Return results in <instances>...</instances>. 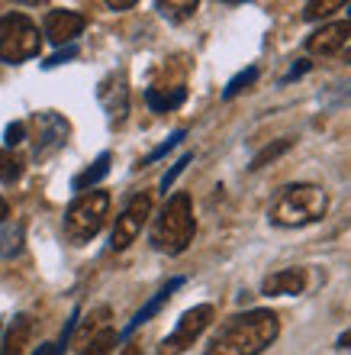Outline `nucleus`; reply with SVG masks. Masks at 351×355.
<instances>
[{
	"label": "nucleus",
	"mask_w": 351,
	"mask_h": 355,
	"mask_svg": "<svg viewBox=\"0 0 351 355\" xmlns=\"http://www.w3.org/2000/svg\"><path fill=\"white\" fill-rule=\"evenodd\" d=\"M306 284H309L306 268H280L261 281V294H268V297H296V294L306 291Z\"/></svg>",
	"instance_id": "obj_12"
},
{
	"label": "nucleus",
	"mask_w": 351,
	"mask_h": 355,
	"mask_svg": "<svg viewBox=\"0 0 351 355\" xmlns=\"http://www.w3.org/2000/svg\"><path fill=\"white\" fill-rule=\"evenodd\" d=\"M190 162H194V152H184V155H181V159H177L174 165H171V171H168V175L161 178V191H168V187L174 184V181H177V175H181V171H184L187 165H190Z\"/></svg>",
	"instance_id": "obj_26"
},
{
	"label": "nucleus",
	"mask_w": 351,
	"mask_h": 355,
	"mask_svg": "<svg viewBox=\"0 0 351 355\" xmlns=\"http://www.w3.org/2000/svg\"><path fill=\"white\" fill-rule=\"evenodd\" d=\"M74 55H78V46H65V49H62V52H55V55L48 58V62H46V68H55V65H65L68 58H74Z\"/></svg>",
	"instance_id": "obj_28"
},
{
	"label": "nucleus",
	"mask_w": 351,
	"mask_h": 355,
	"mask_svg": "<svg viewBox=\"0 0 351 355\" xmlns=\"http://www.w3.org/2000/svg\"><path fill=\"white\" fill-rule=\"evenodd\" d=\"M107 323H110V307H97V310L91 313V317H87V320L81 323V329H78V336H74V346L84 349L87 343H91V339L100 336L103 329H110Z\"/></svg>",
	"instance_id": "obj_17"
},
{
	"label": "nucleus",
	"mask_w": 351,
	"mask_h": 355,
	"mask_svg": "<svg viewBox=\"0 0 351 355\" xmlns=\"http://www.w3.org/2000/svg\"><path fill=\"white\" fill-rule=\"evenodd\" d=\"M87 19L74 10H52L46 17V36L55 42V46H71L74 39L84 33Z\"/></svg>",
	"instance_id": "obj_10"
},
{
	"label": "nucleus",
	"mask_w": 351,
	"mask_h": 355,
	"mask_svg": "<svg viewBox=\"0 0 351 355\" xmlns=\"http://www.w3.org/2000/svg\"><path fill=\"white\" fill-rule=\"evenodd\" d=\"M329 210V194L319 184H290L284 187L268 210V220L284 230L319 223Z\"/></svg>",
	"instance_id": "obj_3"
},
{
	"label": "nucleus",
	"mask_w": 351,
	"mask_h": 355,
	"mask_svg": "<svg viewBox=\"0 0 351 355\" xmlns=\"http://www.w3.org/2000/svg\"><path fill=\"white\" fill-rule=\"evenodd\" d=\"M7 216H10V207H7V200L0 197V223H7Z\"/></svg>",
	"instance_id": "obj_33"
},
{
	"label": "nucleus",
	"mask_w": 351,
	"mask_h": 355,
	"mask_svg": "<svg viewBox=\"0 0 351 355\" xmlns=\"http://www.w3.org/2000/svg\"><path fill=\"white\" fill-rule=\"evenodd\" d=\"M110 162H113V155L110 152H103V155H97V159L87 165V168L81 171V175L71 181V187L74 191H93V187L100 184L103 178H107V171H110Z\"/></svg>",
	"instance_id": "obj_16"
},
{
	"label": "nucleus",
	"mask_w": 351,
	"mask_h": 355,
	"mask_svg": "<svg viewBox=\"0 0 351 355\" xmlns=\"http://www.w3.org/2000/svg\"><path fill=\"white\" fill-rule=\"evenodd\" d=\"M29 336H33V317L17 313V317L10 320L3 343H0V355H23L29 346Z\"/></svg>",
	"instance_id": "obj_15"
},
{
	"label": "nucleus",
	"mask_w": 351,
	"mask_h": 355,
	"mask_svg": "<svg viewBox=\"0 0 351 355\" xmlns=\"http://www.w3.org/2000/svg\"><path fill=\"white\" fill-rule=\"evenodd\" d=\"M123 355H145V352H142V349L136 346V343H129V346L123 349Z\"/></svg>",
	"instance_id": "obj_34"
},
{
	"label": "nucleus",
	"mask_w": 351,
	"mask_h": 355,
	"mask_svg": "<svg viewBox=\"0 0 351 355\" xmlns=\"http://www.w3.org/2000/svg\"><path fill=\"white\" fill-rule=\"evenodd\" d=\"M258 75H261V71H258V68H255V65H251V68H245V71H239V75H235V78H232V81H229V85H226V91H222V97H226V101H232V97H239L242 91H249V87L255 85V81H258Z\"/></svg>",
	"instance_id": "obj_21"
},
{
	"label": "nucleus",
	"mask_w": 351,
	"mask_h": 355,
	"mask_svg": "<svg viewBox=\"0 0 351 355\" xmlns=\"http://www.w3.org/2000/svg\"><path fill=\"white\" fill-rule=\"evenodd\" d=\"M42 36L39 26L23 13H7L0 17V62L3 65H19L39 55Z\"/></svg>",
	"instance_id": "obj_5"
},
{
	"label": "nucleus",
	"mask_w": 351,
	"mask_h": 355,
	"mask_svg": "<svg viewBox=\"0 0 351 355\" xmlns=\"http://www.w3.org/2000/svg\"><path fill=\"white\" fill-rule=\"evenodd\" d=\"M23 171H26V165H23V159H19V155H13L10 149H0V181H3V184L19 181V178H23Z\"/></svg>",
	"instance_id": "obj_20"
},
{
	"label": "nucleus",
	"mask_w": 351,
	"mask_h": 355,
	"mask_svg": "<svg viewBox=\"0 0 351 355\" xmlns=\"http://www.w3.org/2000/svg\"><path fill=\"white\" fill-rule=\"evenodd\" d=\"M290 149H294V139H290V136H284V139H274L271 146H264V149H261L258 155L251 159L249 168H251V171H261L264 165H271V162H278L280 155H284V152H290Z\"/></svg>",
	"instance_id": "obj_19"
},
{
	"label": "nucleus",
	"mask_w": 351,
	"mask_h": 355,
	"mask_svg": "<svg viewBox=\"0 0 351 355\" xmlns=\"http://www.w3.org/2000/svg\"><path fill=\"white\" fill-rule=\"evenodd\" d=\"M148 216H152V194L142 191L129 200V207L116 216V226H113V236H110V249L113 252H123V249H129L136 243V236L142 233V226L148 223Z\"/></svg>",
	"instance_id": "obj_7"
},
{
	"label": "nucleus",
	"mask_w": 351,
	"mask_h": 355,
	"mask_svg": "<svg viewBox=\"0 0 351 355\" xmlns=\"http://www.w3.org/2000/svg\"><path fill=\"white\" fill-rule=\"evenodd\" d=\"M3 139H7V146H19V142L26 139V123H23V120L10 123V126H7V136H3Z\"/></svg>",
	"instance_id": "obj_27"
},
{
	"label": "nucleus",
	"mask_w": 351,
	"mask_h": 355,
	"mask_svg": "<svg viewBox=\"0 0 351 355\" xmlns=\"http://www.w3.org/2000/svg\"><path fill=\"white\" fill-rule=\"evenodd\" d=\"M339 349H351V329H345L342 336H339Z\"/></svg>",
	"instance_id": "obj_32"
},
{
	"label": "nucleus",
	"mask_w": 351,
	"mask_h": 355,
	"mask_svg": "<svg viewBox=\"0 0 351 355\" xmlns=\"http://www.w3.org/2000/svg\"><path fill=\"white\" fill-rule=\"evenodd\" d=\"M213 317H216V307H213V304H197V307L184 310V317L177 320V327L161 339L158 355H184L187 349L210 329Z\"/></svg>",
	"instance_id": "obj_6"
},
{
	"label": "nucleus",
	"mask_w": 351,
	"mask_h": 355,
	"mask_svg": "<svg viewBox=\"0 0 351 355\" xmlns=\"http://www.w3.org/2000/svg\"><path fill=\"white\" fill-rule=\"evenodd\" d=\"M113 346H116V333H113V329H103L100 336L91 339V343L81 349V355H110Z\"/></svg>",
	"instance_id": "obj_24"
},
{
	"label": "nucleus",
	"mask_w": 351,
	"mask_h": 355,
	"mask_svg": "<svg viewBox=\"0 0 351 355\" xmlns=\"http://www.w3.org/2000/svg\"><path fill=\"white\" fill-rule=\"evenodd\" d=\"M342 7H345L342 0H313V3H306L303 17L306 19H325V17H332L335 10H342Z\"/></svg>",
	"instance_id": "obj_25"
},
{
	"label": "nucleus",
	"mask_w": 351,
	"mask_h": 355,
	"mask_svg": "<svg viewBox=\"0 0 351 355\" xmlns=\"http://www.w3.org/2000/svg\"><path fill=\"white\" fill-rule=\"evenodd\" d=\"M107 7H110V10H132V7H136V0H110Z\"/></svg>",
	"instance_id": "obj_31"
},
{
	"label": "nucleus",
	"mask_w": 351,
	"mask_h": 355,
	"mask_svg": "<svg viewBox=\"0 0 351 355\" xmlns=\"http://www.w3.org/2000/svg\"><path fill=\"white\" fill-rule=\"evenodd\" d=\"M155 10L165 19H171V23H184V19H190L200 10V3L197 0H158Z\"/></svg>",
	"instance_id": "obj_18"
},
{
	"label": "nucleus",
	"mask_w": 351,
	"mask_h": 355,
	"mask_svg": "<svg viewBox=\"0 0 351 355\" xmlns=\"http://www.w3.org/2000/svg\"><path fill=\"white\" fill-rule=\"evenodd\" d=\"M184 136H187V130H174V132H171V136H168L165 142H161V146H158V149H152V152H148V155H145V159H139V165H136V168H148V165H155L158 159H165L168 152L174 149L177 142L184 139Z\"/></svg>",
	"instance_id": "obj_23"
},
{
	"label": "nucleus",
	"mask_w": 351,
	"mask_h": 355,
	"mask_svg": "<svg viewBox=\"0 0 351 355\" xmlns=\"http://www.w3.org/2000/svg\"><path fill=\"white\" fill-rule=\"evenodd\" d=\"M197 236V216H194V200L190 194H174L168 197V204L161 207V214L152 223V245L165 255H181Z\"/></svg>",
	"instance_id": "obj_2"
},
{
	"label": "nucleus",
	"mask_w": 351,
	"mask_h": 355,
	"mask_svg": "<svg viewBox=\"0 0 351 355\" xmlns=\"http://www.w3.org/2000/svg\"><path fill=\"white\" fill-rule=\"evenodd\" d=\"M19 249H23V226L13 223L0 233V255H3V259H13V255H19Z\"/></svg>",
	"instance_id": "obj_22"
},
{
	"label": "nucleus",
	"mask_w": 351,
	"mask_h": 355,
	"mask_svg": "<svg viewBox=\"0 0 351 355\" xmlns=\"http://www.w3.org/2000/svg\"><path fill=\"white\" fill-rule=\"evenodd\" d=\"M278 336L280 320L274 310H245L213 336L206 355H261Z\"/></svg>",
	"instance_id": "obj_1"
},
{
	"label": "nucleus",
	"mask_w": 351,
	"mask_h": 355,
	"mask_svg": "<svg viewBox=\"0 0 351 355\" xmlns=\"http://www.w3.org/2000/svg\"><path fill=\"white\" fill-rule=\"evenodd\" d=\"M309 71V62H303V65H294L290 71H287L284 78H280V85H287V81H294V78H300V75H306Z\"/></svg>",
	"instance_id": "obj_30"
},
{
	"label": "nucleus",
	"mask_w": 351,
	"mask_h": 355,
	"mask_svg": "<svg viewBox=\"0 0 351 355\" xmlns=\"http://www.w3.org/2000/svg\"><path fill=\"white\" fill-rule=\"evenodd\" d=\"M184 101H187V85H184V81H174V85H152L145 91V103L155 113L177 110Z\"/></svg>",
	"instance_id": "obj_14"
},
{
	"label": "nucleus",
	"mask_w": 351,
	"mask_h": 355,
	"mask_svg": "<svg viewBox=\"0 0 351 355\" xmlns=\"http://www.w3.org/2000/svg\"><path fill=\"white\" fill-rule=\"evenodd\" d=\"M100 101H103V107H107V113H110L113 126H123L126 113H129V87H126V75H123V71L110 75L100 85Z\"/></svg>",
	"instance_id": "obj_11"
},
{
	"label": "nucleus",
	"mask_w": 351,
	"mask_h": 355,
	"mask_svg": "<svg viewBox=\"0 0 351 355\" xmlns=\"http://www.w3.org/2000/svg\"><path fill=\"white\" fill-rule=\"evenodd\" d=\"M351 42V19H339V23H325L306 39V49L313 55H339Z\"/></svg>",
	"instance_id": "obj_9"
},
{
	"label": "nucleus",
	"mask_w": 351,
	"mask_h": 355,
	"mask_svg": "<svg viewBox=\"0 0 351 355\" xmlns=\"http://www.w3.org/2000/svg\"><path fill=\"white\" fill-rule=\"evenodd\" d=\"M177 288H184V278H171V281H168L165 288L158 291L155 297L148 300L145 307H142V310H139V313H136V317H132V320H129V323H126V329H123V333H120V339H129V336H132V333H136V329H139V327H142V323H148V320L155 317V313H161V307H165L168 300H171V294H174V291H177Z\"/></svg>",
	"instance_id": "obj_13"
},
{
	"label": "nucleus",
	"mask_w": 351,
	"mask_h": 355,
	"mask_svg": "<svg viewBox=\"0 0 351 355\" xmlns=\"http://www.w3.org/2000/svg\"><path fill=\"white\" fill-rule=\"evenodd\" d=\"M107 210H110V194L100 191V187L78 194L71 200V207L65 210V236L74 245L91 243L107 223Z\"/></svg>",
	"instance_id": "obj_4"
},
{
	"label": "nucleus",
	"mask_w": 351,
	"mask_h": 355,
	"mask_svg": "<svg viewBox=\"0 0 351 355\" xmlns=\"http://www.w3.org/2000/svg\"><path fill=\"white\" fill-rule=\"evenodd\" d=\"M33 126H36V136H33V159L36 162H46L52 152H58L62 146L68 142V132H71V126H68L65 116H58V113H36V120H33Z\"/></svg>",
	"instance_id": "obj_8"
},
{
	"label": "nucleus",
	"mask_w": 351,
	"mask_h": 355,
	"mask_svg": "<svg viewBox=\"0 0 351 355\" xmlns=\"http://www.w3.org/2000/svg\"><path fill=\"white\" fill-rule=\"evenodd\" d=\"M62 346H65V343H42L33 355H62Z\"/></svg>",
	"instance_id": "obj_29"
}]
</instances>
